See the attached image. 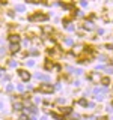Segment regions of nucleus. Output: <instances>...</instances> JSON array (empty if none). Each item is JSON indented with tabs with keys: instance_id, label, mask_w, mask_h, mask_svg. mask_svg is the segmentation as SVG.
<instances>
[{
	"instance_id": "1",
	"label": "nucleus",
	"mask_w": 113,
	"mask_h": 120,
	"mask_svg": "<svg viewBox=\"0 0 113 120\" xmlns=\"http://www.w3.org/2000/svg\"><path fill=\"white\" fill-rule=\"evenodd\" d=\"M105 92H107V89H105V87H95V89H93V93H95V99H98V101H101V99H103V98H104V93Z\"/></svg>"
},
{
	"instance_id": "2",
	"label": "nucleus",
	"mask_w": 113,
	"mask_h": 120,
	"mask_svg": "<svg viewBox=\"0 0 113 120\" xmlns=\"http://www.w3.org/2000/svg\"><path fill=\"white\" fill-rule=\"evenodd\" d=\"M29 20L30 21H45V20H48V17L44 14H36V15H32Z\"/></svg>"
},
{
	"instance_id": "3",
	"label": "nucleus",
	"mask_w": 113,
	"mask_h": 120,
	"mask_svg": "<svg viewBox=\"0 0 113 120\" xmlns=\"http://www.w3.org/2000/svg\"><path fill=\"white\" fill-rule=\"evenodd\" d=\"M53 90H54V87L51 84H41L39 86V92H42V93H51Z\"/></svg>"
},
{
	"instance_id": "4",
	"label": "nucleus",
	"mask_w": 113,
	"mask_h": 120,
	"mask_svg": "<svg viewBox=\"0 0 113 120\" xmlns=\"http://www.w3.org/2000/svg\"><path fill=\"white\" fill-rule=\"evenodd\" d=\"M18 74H20V77H21L23 81H29V80H30V74L27 72V71L21 69V71H18Z\"/></svg>"
},
{
	"instance_id": "5",
	"label": "nucleus",
	"mask_w": 113,
	"mask_h": 120,
	"mask_svg": "<svg viewBox=\"0 0 113 120\" xmlns=\"http://www.w3.org/2000/svg\"><path fill=\"white\" fill-rule=\"evenodd\" d=\"M9 42L11 44H18V42H20V36H18V35H11L9 36Z\"/></svg>"
},
{
	"instance_id": "6",
	"label": "nucleus",
	"mask_w": 113,
	"mask_h": 120,
	"mask_svg": "<svg viewBox=\"0 0 113 120\" xmlns=\"http://www.w3.org/2000/svg\"><path fill=\"white\" fill-rule=\"evenodd\" d=\"M35 77L38 78V80H42V81H50V77H48V75H42V74H39V72H38Z\"/></svg>"
},
{
	"instance_id": "7",
	"label": "nucleus",
	"mask_w": 113,
	"mask_h": 120,
	"mask_svg": "<svg viewBox=\"0 0 113 120\" xmlns=\"http://www.w3.org/2000/svg\"><path fill=\"white\" fill-rule=\"evenodd\" d=\"M81 51H83V47H81V45H75V47L73 48V52H74V54H80Z\"/></svg>"
},
{
	"instance_id": "8",
	"label": "nucleus",
	"mask_w": 113,
	"mask_h": 120,
	"mask_svg": "<svg viewBox=\"0 0 113 120\" xmlns=\"http://www.w3.org/2000/svg\"><path fill=\"white\" fill-rule=\"evenodd\" d=\"M88 78H89L90 81H100V80H101V78H100V75H97V74H90Z\"/></svg>"
},
{
	"instance_id": "9",
	"label": "nucleus",
	"mask_w": 113,
	"mask_h": 120,
	"mask_svg": "<svg viewBox=\"0 0 113 120\" xmlns=\"http://www.w3.org/2000/svg\"><path fill=\"white\" fill-rule=\"evenodd\" d=\"M85 29H88V30H93V29H95V26H93V22L86 21V22H85Z\"/></svg>"
},
{
	"instance_id": "10",
	"label": "nucleus",
	"mask_w": 113,
	"mask_h": 120,
	"mask_svg": "<svg viewBox=\"0 0 113 120\" xmlns=\"http://www.w3.org/2000/svg\"><path fill=\"white\" fill-rule=\"evenodd\" d=\"M15 11H18V12H24L26 8H24V5H17V6H15Z\"/></svg>"
},
{
	"instance_id": "11",
	"label": "nucleus",
	"mask_w": 113,
	"mask_h": 120,
	"mask_svg": "<svg viewBox=\"0 0 113 120\" xmlns=\"http://www.w3.org/2000/svg\"><path fill=\"white\" fill-rule=\"evenodd\" d=\"M14 108L15 110H23L24 107H23V104H20V102H14Z\"/></svg>"
},
{
	"instance_id": "12",
	"label": "nucleus",
	"mask_w": 113,
	"mask_h": 120,
	"mask_svg": "<svg viewBox=\"0 0 113 120\" xmlns=\"http://www.w3.org/2000/svg\"><path fill=\"white\" fill-rule=\"evenodd\" d=\"M11 50H12V51H18V50H20V45H18V44H11Z\"/></svg>"
},
{
	"instance_id": "13",
	"label": "nucleus",
	"mask_w": 113,
	"mask_h": 120,
	"mask_svg": "<svg viewBox=\"0 0 113 120\" xmlns=\"http://www.w3.org/2000/svg\"><path fill=\"white\" fill-rule=\"evenodd\" d=\"M101 82L104 84V87H107L109 82H110V80H109V78H101Z\"/></svg>"
},
{
	"instance_id": "14",
	"label": "nucleus",
	"mask_w": 113,
	"mask_h": 120,
	"mask_svg": "<svg viewBox=\"0 0 113 120\" xmlns=\"http://www.w3.org/2000/svg\"><path fill=\"white\" fill-rule=\"evenodd\" d=\"M60 110H62V112H63V114H69V112H71V108H60Z\"/></svg>"
},
{
	"instance_id": "15",
	"label": "nucleus",
	"mask_w": 113,
	"mask_h": 120,
	"mask_svg": "<svg viewBox=\"0 0 113 120\" xmlns=\"http://www.w3.org/2000/svg\"><path fill=\"white\" fill-rule=\"evenodd\" d=\"M17 89L20 90V92H24V90H26V87H24L23 84H18V86H17Z\"/></svg>"
},
{
	"instance_id": "16",
	"label": "nucleus",
	"mask_w": 113,
	"mask_h": 120,
	"mask_svg": "<svg viewBox=\"0 0 113 120\" xmlns=\"http://www.w3.org/2000/svg\"><path fill=\"white\" fill-rule=\"evenodd\" d=\"M80 105H83V107H86V105H88V101L86 99H80V102H78Z\"/></svg>"
},
{
	"instance_id": "17",
	"label": "nucleus",
	"mask_w": 113,
	"mask_h": 120,
	"mask_svg": "<svg viewBox=\"0 0 113 120\" xmlns=\"http://www.w3.org/2000/svg\"><path fill=\"white\" fill-rule=\"evenodd\" d=\"M73 72H74V74H77V75H81V74H83V71H81V69H75V71H73Z\"/></svg>"
},
{
	"instance_id": "18",
	"label": "nucleus",
	"mask_w": 113,
	"mask_h": 120,
	"mask_svg": "<svg viewBox=\"0 0 113 120\" xmlns=\"http://www.w3.org/2000/svg\"><path fill=\"white\" fill-rule=\"evenodd\" d=\"M6 90H8V92H12V90H14V87H12L11 84H8V86H6Z\"/></svg>"
},
{
	"instance_id": "19",
	"label": "nucleus",
	"mask_w": 113,
	"mask_h": 120,
	"mask_svg": "<svg viewBox=\"0 0 113 120\" xmlns=\"http://www.w3.org/2000/svg\"><path fill=\"white\" fill-rule=\"evenodd\" d=\"M65 44L66 45H73V39H65Z\"/></svg>"
},
{
	"instance_id": "20",
	"label": "nucleus",
	"mask_w": 113,
	"mask_h": 120,
	"mask_svg": "<svg viewBox=\"0 0 113 120\" xmlns=\"http://www.w3.org/2000/svg\"><path fill=\"white\" fill-rule=\"evenodd\" d=\"M51 117L56 119V120H60V116H57V114H51Z\"/></svg>"
},
{
	"instance_id": "21",
	"label": "nucleus",
	"mask_w": 113,
	"mask_h": 120,
	"mask_svg": "<svg viewBox=\"0 0 113 120\" xmlns=\"http://www.w3.org/2000/svg\"><path fill=\"white\" fill-rule=\"evenodd\" d=\"M5 48H0V57H2V56H5Z\"/></svg>"
},
{
	"instance_id": "22",
	"label": "nucleus",
	"mask_w": 113,
	"mask_h": 120,
	"mask_svg": "<svg viewBox=\"0 0 113 120\" xmlns=\"http://www.w3.org/2000/svg\"><path fill=\"white\" fill-rule=\"evenodd\" d=\"M51 66H53V63H50V62H47V65H45V68H47V69H50Z\"/></svg>"
},
{
	"instance_id": "23",
	"label": "nucleus",
	"mask_w": 113,
	"mask_h": 120,
	"mask_svg": "<svg viewBox=\"0 0 113 120\" xmlns=\"http://www.w3.org/2000/svg\"><path fill=\"white\" fill-rule=\"evenodd\" d=\"M20 120H30V119L27 117V116H21V117H20Z\"/></svg>"
},
{
	"instance_id": "24",
	"label": "nucleus",
	"mask_w": 113,
	"mask_h": 120,
	"mask_svg": "<svg viewBox=\"0 0 113 120\" xmlns=\"http://www.w3.org/2000/svg\"><path fill=\"white\" fill-rule=\"evenodd\" d=\"M17 65H18L17 62H11V63H9V66H12V68H14V66H17Z\"/></svg>"
},
{
	"instance_id": "25",
	"label": "nucleus",
	"mask_w": 113,
	"mask_h": 120,
	"mask_svg": "<svg viewBox=\"0 0 113 120\" xmlns=\"http://www.w3.org/2000/svg\"><path fill=\"white\" fill-rule=\"evenodd\" d=\"M33 65H35V62H33V60H30V62L27 63V66H33Z\"/></svg>"
},
{
	"instance_id": "26",
	"label": "nucleus",
	"mask_w": 113,
	"mask_h": 120,
	"mask_svg": "<svg viewBox=\"0 0 113 120\" xmlns=\"http://www.w3.org/2000/svg\"><path fill=\"white\" fill-rule=\"evenodd\" d=\"M0 110H3V104L2 102H0Z\"/></svg>"
},
{
	"instance_id": "27",
	"label": "nucleus",
	"mask_w": 113,
	"mask_h": 120,
	"mask_svg": "<svg viewBox=\"0 0 113 120\" xmlns=\"http://www.w3.org/2000/svg\"><path fill=\"white\" fill-rule=\"evenodd\" d=\"M41 120H47V117H42V119H41Z\"/></svg>"
},
{
	"instance_id": "28",
	"label": "nucleus",
	"mask_w": 113,
	"mask_h": 120,
	"mask_svg": "<svg viewBox=\"0 0 113 120\" xmlns=\"http://www.w3.org/2000/svg\"><path fill=\"white\" fill-rule=\"evenodd\" d=\"M0 77H2V74H0Z\"/></svg>"
}]
</instances>
